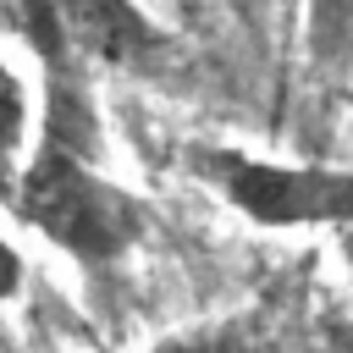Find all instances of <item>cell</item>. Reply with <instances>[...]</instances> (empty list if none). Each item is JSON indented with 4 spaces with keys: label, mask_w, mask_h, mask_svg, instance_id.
<instances>
[{
    "label": "cell",
    "mask_w": 353,
    "mask_h": 353,
    "mask_svg": "<svg viewBox=\"0 0 353 353\" xmlns=\"http://www.w3.org/2000/svg\"><path fill=\"white\" fill-rule=\"evenodd\" d=\"M22 132H28V94L17 83V72L0 61V199L17 204V182H22Z\"/></svg>",
    "instance_id": "5b68a950"
},
{
    "label": "cell",
    "mask_w": 353,
    "mask_h": 353,
    "mask_svg": "<svg viewBox=\"0 0 353 353\" xmlns=\"http://www.w3.org/2000/svg\"><path fill=\"white\" fill-rule=\"evenodd\" d=\"M193 171L254 226H353V171L276 165L237 149H193Z\"/></svg>",
    "instance_id": "7a4b0ae2"
},
{
    "label": "cell",
    "mask_w": 353,
    "mask_h": 353,
    "mask_svg": "<svg viewBox=\"0 0 353 353\" xmlns=\"http://www.w3.org/2000/svg\"><path fill=\"white\" fill-rule=\"evenodd\" d=\"M303 50L325 77H353V0H309Z\"/></svg>",
    "instance_id": "277c9868"
},
{
    "label": "cell",
    "mask_w": 353,
    "mask_h": 353,
    "mask_svg": "<svg viewBox=\"0 0 353 353\" xmlns=\"http://www.w3.org/2000/svg\"><path fill=\"white\" fill-rule=\"evenodd\" d=\"M17 287H22V259H17L11 243H0V309L17 298Z\"/></svg>",
    "instance_id": "8992f818"
},
{
    "label": "cell",
    "mask_w": 353,
    "mask_h": 353,
    "mask_svg": "<svg viewBox=\"0 0 353 353\" xmlns=\"http://www.w3.org/2000/svg\"><path fill=\"white\" fill-rule=\"evenodd\" d=\"M39 55H72L77 66L138 72L165 50V33L132 0H28Z\"/></svg>",
    "instance_id": "3957f363"
},
{
    "label": "cell",
    "mask_w": 353,
    "mask_h": 353,
    "mask_svg": "<svg viewBox=\"0 0 353 353\" xmlns=\"http://www.w3.org/2000/svg\"><path fill=\"white\" fill-rule=\"evenodd\" d=\"M11 210L28 226H39L55 248H66L77 265H110L143 232V210L116 182H105L88 154H72L61 143H44L22 165Z\"/></svg>",
    "instance_id": "6da1fadb"
},
{
    "label": "cell",
    "mask_w": 353,
    "mask_h": 353,
    "mask_svg": "<svg viewBox=\"0 0 353 353\" xmlns=\"http://www.w3.org/2000/svg\"><path fill=\"white\" fill-rule=\"evenodd\" d=\"M342 254H347V265H353V226H342Z\"/></svg>",
    "instance_id": "52a82bcc"
},
{
    "label": "cell",
    "mask_w": 353,
    "mask_h": 353,
    "mask_svg": "<svg viewBox=\"0 0 353 353\" xmlns=\"http://www.w3.org/2000/svg\"><path fill=\"white\" fill-rule=\"evenodd\" d=\"M154 353H193V347H188V342H160Z\"/></svg>",
    "instance_id": "ba28073f"
}]
</instances>
